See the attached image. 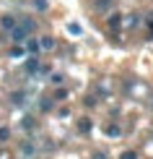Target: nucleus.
<instances>
[{"label":"nucleus","instance_id":"21","mask_svg":"<svg viewBox=\"0 0 153 159\" xmlns=\"http://www.w3.org/2000/svg\"><path fill=\"white\" fill-rule=\"evenodd\" d=\"M109 5V0H96V8H106Z\"/></svg>","mask_w":153,"mask_h":159},{"label":"nucleus","instance_id":"5","mask_svg":"<svg viewBox=\"0 0 153 159\" xmlns=\"http://www.w3.org/2000/svg\"><path fill=\"white\" fill-rule=\"evenodd\" d=\"M39 50H55V39L52 37H42L39 39Z\"/></svg>","mask_w":153,"mask_h":159},{"label":"nucleus","instance_id":"7","mask_svg":"<svg viewBox=\"0 0 153 159\" xmlns=\"http://www.w3.org/2000/svg\"><path fill=\"white\" fill-rule=\"evenodd\" d=\"M21 154H23V157H31V154H34V143H31V141H23V143H21Z\"/></svg>","mask_w":153,"mask_h":159},{"label":"nucleus","instance_id":"1","mask_svg":"<svg viewBox=\"0 0 153 159\" xmlns=\"http://www.w3.org/2000/svg\"><path fill=\"white\" fill-rule=\"evenodd\" d=\"M11 39H13V42H16V44H23L26 42V39H29V34H26V31L21 29V26H13V29H11Z\"/></svg>","mask_w":153,"mask_h":159},{"label":"nucleus","instance_id":"12","mask_svg":"<svg viewBox=\"0 0 153 159\" xmlns=\"http://www.w3.org/2000/svg\"><path fill=\"white\" fill-rule=\"evenodd\" d=\"M119 133H122V130H119L117 125H106V136H114V138H117Z\"/></svg>","mask_w":153,"mask_h":159},{"label":"nucleus","instance_id":"15","mask_svg":"<svg viewBox=\"0 0 153 159\" xmlns=\"http://www.w3.org/2000/svg\"><path fill=\"white\" fill-rule=\"evenodd\" d=\"M11 138V130L8 128H0V141H8Z\"/></svg>","mask_w":153,"mask_h":159},{"label":"nucleus","instance_id":"6","mask_svg":"<svg viewBox=\"0 0 153 159\" xmlns=\"http://www.w3.org/2000/svg\"><path fill=\"white\" fill-rule=\"evenodd\" d=\"M11 102H13V104H23V102H26V94H23V91H13V94H11Z\"/></svg>","mask_w":153,"mask_h":159},{"label":"nucleus","instance_id":"10","mask_svg":"<svg viewBox=\"0 0 153 159\" xmlns=\"http://www.w3.org/2000/svg\"><path fill=\"white\" fill-rule=\"evenodd\" d=\"M78 130H81V133H88V130H91V120H88V117H83V120L78 123Z\"/></svg>","mask_w":153,"mask_h":159},{"label":"nucleus","instance_id":"3","mask_svg":"<svg viewBox=\"0 0 153 159\" xmlns=\"http://www.w3.org/2000/svg\"><path fill=\"white\" fill-rule=\"evenodd\" d=\"M16 24H18V21H16V16H3V18H0V26H3L5 31H11Z\"/></svg>","mask_w":153,"mask_h":159},{"label":"nucleus","instance_id":"4","mask_svg":"<svg viewBox=\"0 0 153 159\" xmlns=\"http://www.w3.org/2000/svg\"><path fill=\"white\" fill-rule=\"evenodd\" d=\"M18 26H21V29L26 31V34H31V31L36 29V21H34V18H23V21L18 24Z\"/></svg>","mask_w":153,"mask_h":159},{"label":"nucleus","instance_id":"9","mask_svg":"<svg viewBox=\"0 0 153 159\" xmlns=\"http://www.w3.org/2000/svg\"><path fill=\"white\" fill-rule=\"evenodd\" d=\"M119 24H122V16H119V13H112L109 16V29H117Z\"/></svg>","mask_w":153,"mask_h":159},{"label":"nucleus","instance_id":"17","mask_svg":"<svg viewBox=\"0 0 153 159\" xmlns=\"http://www.w3.org/2000/svg\"><path fill=\"white\" fill-rule=\"evenodd\" d=\"M34 5H36L39 11H44V8H47V0H34Z\"/></svg>","mask_w":153,"mask_h":159},{"label":"nucleus","instance_id":"13","mask_svg":"<svg viewBox=\"0 0 153 159\" xmlns=\"http://www.w3.org/2000/svg\"><path fill=\"white\" fill-rule=\"evenodd\" d=\"M119 159H138V154L132 149H127V151H122V154H119Z\"/></svg>","mask_w":153,"mask_h":159},{"label":"nucleus","instance_id":"18","mask_svg":"<svg viewBox=\"0 0 153 159\" xmlns=\"http://www.w3.org/2000/svg\"><path fill=\"white\" fill-rule=\"evenodd\" d=\"M65 97H68V91H65V89H57V94H55V99H65Z\"/></svg>","mask_w":153,"mask_h":159},{"label":"nucleus","instance_id":"19","mask_svg":"<svg viewBox=\"0 0 153 159\" xmlns=\"http://www.w3.org/2000/svg\"><path fill=\"white\" fill-rule=\"evenodd\" d=\"M68 29L73 31V34H81V26H78V24H70V26H68Z\"/></svg>","mask_w":153,"mask_h":159},{"label":"nucleus","instance_id":"11","mask_svg":"<svg viewBox=\"0 0 153 159\" xmlns=\"http://www.w3.org/2000/svg\"><path fill=\"white\" fill-rule=\"evenodd\" d=\"M21 125H23V128H26V130H31V128H34V125H36V123H34V117H31V115H26V117H23V120H21Z\"/></svg>","mask_w":153,"mask_h":159},{"label":"nucleus","instance_id":"20","mask_svg":"<svg viewBox=\"0 0 153 159\" xmlns=\"http://www.w3.org/2000/svg\"><path fill=\"white\" fill-rule=\"evenodd\" d=\"M52 84H57V86H60V84H62V76L55 73V76H52Z\"/></svg>","mask_w":153,"mask_h":159},{"label":"nucleus","instance_id":"16","mask_svg":"<svg viewBox=\"0 0 153 159\" xmlns=\"http://www.w3.org/2000/svg\"><path fill=\"white\" fill-rule=\"evenodd\" d=\"M39 107L47 112V110H52V102H49V99H42V102H39Z\"/></svg>","mask_w":153,"mask_h":159},{"label":"nucleus","instance_id":"14","mask_svg":"<svg viewBox=\"0 0 153 159\" xmlns=\"http://www.w3.org/2000/svg\"><path fill=\"white\" fill-rule=\"evenodd\" d=\"M21 55H23V47H18V44H16V47L11 50V57H21Z\"/></svg>","mask_w":153,"mask_h":159},{"label":"nucleus","instance_id":"8","mask_svg":"<svg viewBox=\"0 0 153 159\" xmlns=\"http://www.w3.org/2000/svg\"><path fill=\"white\" fill-rule=\"evenodd\" d=\"M26 50H29L31 55H36V52H39V42H36V39H26Z\"/></svg>","mask_w":153,"mask_h":159},{"label":"nucleus","instance_id":"2","mask_svg":"<svg viewBox=\"0 0 153 159\" xmlns=\"http://www.w3.org/2000/svg\"><path fill=\"white\" fill-rule=\"evenodd\" d=\"M23 68H26V73H36V70H39V57H36V55H31L29 60H26Z\"/></svg>","mask_w":153,"mask_h":159},{"label":"nucleus","instance_id":"22","mask_svg":"<svg viewBox=\"0 0 153 159\" xmlns=\"http://www.w3.org/2000/svg\"><path fill=\"white\" fill-rule=\"evenodd\" d=\"M94 159H106V157H104V151H96V154H94Z\"/></svg>","mask_w":153,"mask_h":159}]
</instances>
